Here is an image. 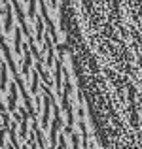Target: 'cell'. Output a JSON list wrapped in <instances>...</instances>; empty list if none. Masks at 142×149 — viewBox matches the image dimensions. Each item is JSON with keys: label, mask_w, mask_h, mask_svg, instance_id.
I'll return each mask as SVG.
<instances>
[{"label": "cell", "mask_w": 142, "mask_h": 149, "mask_svg": "<svg viewBox=\"0 0 142 149\" xmlns=\"http://www.w3.org/2000/svg\"><path fill=\"white\" fill-rule=\"evenodd\" d=\"M44 111H42V119H40V127L42 130H47V125H49V115H51V108H53V93H51L49 85H44Z\"/></svg>", "instance_id": "cell-1"}, {"label": "cell", "mask_w": 142, "mask_h": 149, "mask_svg": "<svg viewBox=\"0 0 142 149\" xmlns=\"http://www.w3.org/2000/svg\"><path fill=\"white\" fill-rule=\"evenodd\" d=\"M63 127V121H61V108H59V104L55 102L53 98V123H51V132H49V147H57L59 142H57V132L59 128Z\"/></svg>", "instance_id": "cell-2"}, {"label": "cell", "mask_w": 142, "mask_h": 149, "mask_svg": "<svg viewBox=\"0 0 142 149\" xmlns=\"http://www.w3.org/2000/svg\"><path fill=\"white\" fill-rule=\"evenodd\" d=\"M55 93L63 95V53L55 58Z\"/></svg>", "instance_id": "cell-3"}, {"label": "cell", "mask_w": 142, "mask_h": 149, "mask_svg": "<svg viewBox=\"0 0 142 149\" xmlns=\"http://www.w3.org/2000/svg\"><path fill=\"white\" fill-rule=\"evenodd\" d=\"M17 91H19V85L13 79V83L8 89V111H11V113L17 109Z\"/></svg>", "instance_id": "cell-4"}, {"label": "cell", "mask_w": 142, "mask_h": 149, "mask_svg": "<svg viewBox=\"0 0 142 149\" xmlns=\"http://www.w3.org/2000/svg\"><path fill=\"white\" fill-rule=\"evenodd\" d=\"M32 49H30V44L25 47V55H23V68H21V72H23V77L25 79H29V74H30V64H32Z\"/></svg>", "instance_id": "cell-5"}, {"label": "cell", "mask_w": 142, "mask_h": 149, "mask_svg": "<svg viewBox=\"0 0 142 149\" xmlns=\"http://www.w3.org/2000/svg\"><path fill=\"white\" fill-rule=\"evenodd\" d=\"M21 32H23V29H21V25H15L13 26V53H15V57H21L23 55V47H21Z\"/></svg>", "instance_id": "cell-6"}, {"label": "cell", "mask_w": 142, "mask_h": 149, "mask_svg": "<svg viewBox=\"0 0 142 149\" xmlns=\"http://www.w3.org/2000/svg\"><path fill=\"white\" fill-rule=\"evenodd\" d=\"M8 68H10V64H8V61L4 58L2 62H0V93H6L8 91Z\"/></svg>", "instance_id": "cell-7"}, {"label": "cell", "mask_w": 142, "mask_h": 149, "mask_svg": "<svg viewBox=\"0 0 142 149\" xmlns=\"http://www.w3.org/2000/svg\"><path fill=\"white\" fill-rule=\"evenodd\" d=\"M6 17H4V32H11V23H13V13H11V6L4 8Z\"/></svg>", "instance_id": "cell-8"}, {"label": "cell", "mask_w": 142, "mask_h": 149, "mask_svg": "<svg viewBox=\"0 0 142 149\" xmlns=\"http://www.w3.org/2000/svg\"><path fill=\"white\" fill-rule=\"evenodd\" d=\"M40 79H42V76H40V72H32V81H30V93H32L34 96L38 95V91H40Z\"/></svg>", "instance_id": "cell-9"}, {"label": "cell", "mask_w": 142, "mask_h": 149, "mask_svg": "<svg viewBox=\"0 0 142 149\" xmlns=\"http://www.w3.org/2000/svg\"><path fill=\"white\" fill-rule=\"evenodd\" d=\"M44 19H36V42L40 44L42 38H44Z\"/></svg>", "instance_id": "cell-10"}, {"label": "cell", "mask_w": 142, "mask_h": 149, "mask_svg": "<svg viewBox=\"0 0 142 149\" xmlns=\"http://www.w3.org/2000/svg\"><path fill=\"white\" fill-rule=\"evenodd\" d=\"M29 2V11H27V17L30 19V21H34L36 19V0H27Z\"/></svg>", "instance_id": "cell-11"}, {"label": "cell", "mask_w": 142, "mask_h": 149, "mask_svg": "<svg viewBox=\"0 0 142 149\" xmlns=\"http://www.w3.org/2000/svg\"><path fill=\"white\" fill-rule=\"evenodd\" d=\"M70 138H72V143H70L72 147H78V146H82V143H80V138H78V132H72V134H70Z\"/></svg>", "instance_id": "cell-12"}, {"label": "cell", "mask_w": 142, "mask_h": 149, "mask_svg": "<svg viewBox=\"0 0 142 149\" xmlns=\"http://www.w3.org/2000/svg\"><path fill=\"white\" fill-rule=\"evenodd\" d=\"M65 132H63V134H59V147H66L68 146V143H66V140H65Z\"/></svg>", "instance_id": "cell-13"}, {"label": "cell", "mask_w": 142, "mask_h": 149, "mask_svg": "<svg viewBox=\"0 0 142 149\" xmlns=\"http://www.w3.org/2000/svg\"><path fill=\"white\" fill-rule=\"evenodd\" d=\"M49 4H51V8H55L57 6V0H49Z\"/></svg>", "instance_id": "cell-14"}, {"label": "cell", "mask_w": 142, "mask_h": 149, "mask_svg": "<svg viewBox=\"0 0 142 149\" xmlns=\"http://www.w3.org/2000/svg\"><path fill=\"white\" fill-rule=\"evenodd\" d=\"M2 4H4V0H0V8H2Z\"/></svg>", "instance_id": "cell-15"}]
</instances>
